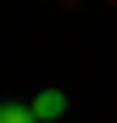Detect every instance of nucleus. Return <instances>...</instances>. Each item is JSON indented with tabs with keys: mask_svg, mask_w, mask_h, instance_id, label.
Listing matches in <instances>:
<instances>
[{
	"mask_svg": "<svg viewBox=\"0 0 117 123\" xmlns=\"http://www.w3.org/2000/svg\"><path fill=\"white\" fill-rule=\"evenodd\" d=\"M61 112H67V95L61 90H39L33 95V117L39 123H50V117H61Z\"/></svg>",
	"mask_w": 117,
	"mask_h": 123,
	"instance_id": "f257e3e1",
	"label": "nucleus"
},
{
	"mask_svg": "<svg viewBox=\"0 0 117 123\" xmlns=\"http://www.w3.org/2000/svg\"><path fill=\"white\" fill-rule=\"evenodd\" d=\"M0 123H39L33 106H17V101H0Z\"/></svg>",
	"mask_w": 117,
	"mask_h": 123,
	"instance_id": "f03ea898",
	"label": "nucleus"
}]
</instances>
